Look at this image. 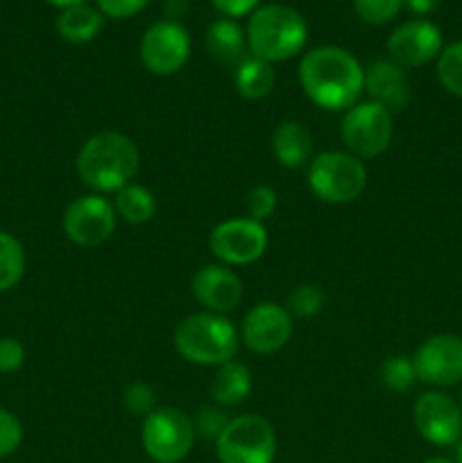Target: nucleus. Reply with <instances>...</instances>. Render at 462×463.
Segmentation results:
<instances>
[{
  "instance_id": "nucleus-1",
  "label": "nucleus",
  "mask_w": 462,
  "mask_h": 463,
  "mask_svg": "<svg viewBox=\"0 0 462 463\" xmlns=\"http://www.w3.org/2000/svg\"><path fill=\"white\" fill-rule=\"evenodd\" d=\"M297 77L308 99L326 111H349L365 93V68L338 45L308 50L299 61Z\"/></svg>"
},
{
  "instance_id": "nucleus-2",
  "label": "nucleus",
  "mask_w": 462,
  "mask_h": 463,
  "mask_svg": "<svg viewBox=\"0 0 462 463\" xmlns=\"http://www.w3.org/2000/svg\"><path fill=\"white\" fill-rule=\"evenodd\" d=\"M75 167L82 184L95 194H116L139 175L140 149L120 131H100L82 145Z\"/></svg>"
},
{
  "instance_id": "nucleus-3",
  "label": "nucleus",
  "mask_w": 462,
  "mask_h": 463,
  "mask_svg": "<svg viewBox=\"0 0 462 463\" xmlns=\"http://www.w3.org/2000/svg\"><path fill=\"white\" fill-rule=\"evenodd\" d=\"M249 54L267 63L297 57L308 41L306 18L290 5L267 3L249 14L247 23Z\"/></svg>"
},
{
  "instance_id": "nucleus-4",
  "label": "nucleus",
  "mask_w": 462,
  "mask_h": 463,
  "mask_svg": "<svg viewBox=\"0 0 462 463\" xmlns=\"http://www.w3.org/2000/svg\"><path fill=\"white\" fill-rule=\"evenodd\" d=\"M177 353L190 364L222 366L238 353L240 335L225 315L197 312L177 324L172 335Z\"/></svg>"
},
{
  "instance_id": "nucleus-5",
  "label": "nucleus",
  "mask_w": 462,
  "mask_h": 463,
  "mask_svg": "<svg viewBox=\"0 0 462 463\" xmlns=\"http://www.w3.org/2000/svg\"><path fill=\"white\" fill-rule=\"evenodd\" d=\"M308 188L326 203H351L367 185V167L349 152H322L308 163Z\"/></svg>"
},
{
  "instance_id": "nucleus-6",
  "label": "nucleus",
  "mask_w": 462,
  "mask_h": 463,
  "mask_svg": "<svg viewBox=\"0 0 462 463\" xmlns=\"http://www.w3.org/2000/svg\"><path fill=\"white\" fill-rule=\"evenodd\" d=\"M195 423L184 410L157 407L143 419L140 441L145 452L157 463H179L190 455L195 446Z\"/></svg>"
},
{
  "instance_id": "nucleus-7",
  "label": "nucleus",
  "mask_w": 462,
  "mask_h": 463,
  "mask_svg": "<svg viewBox=\"0 0 462 463\" xmlns=\"http://www.w3.org/2000/svg\"><path fill=\"white\" fill-rule=\"evenodd\" d=\"M220 463H272L276 457V434L258 414L236 416L216 439Z\"/></svg>"
},
{
  "instance_id": "nucleus-8",
  "label": "nucleus",
  "mask_w": 462,
  "mask_h": 463,
  "mask_svg": "<svg viewBox=\"0 0 462 463\" xmlns=\"http://www.w3.org/2000/svg\"><path fill=\"white\" fill-rule=\"evenodd\" d=\"M340 136L349 154L362 158H376L390 147L394 136V116L380 104L358 102L344 111Z\"/></svg>"
},
{
  "instance_id": "nucleus-9",
  "label": "nucleus",
  "mask_w": 462,
  "mask_h": 463,
  "mask_svg": "<svg viewBox=\"0 0 462 463\" xmlns=\"http://www.w3.org/2000/svg\"><path fill=\"white\" fill-rule=\"evenodd\" d=\"M267 231L252 217H234L213 226L208 247L213 256L226 267H245L261 260L267 251Z\"/></svg>"
},
{
  "instance_id": "nucleus-10",
  "label": "nucleus",
  "mask_w": 462,
  "mask_h": 463,
  "mask_svg": "<svg viewBox=\"0 0 462 463\" xmlns=\"http://www.w3.org/2000/svg\"><path fill=\"white\" fill-rule=\"evenodd\" d=\"M116 208L104 194H82L63 211V235L77 247L93 249L107 242L116 231Z\"/></svg>"
},
{
  "instance_id": "nucleus-11",
  "label": "nucleus",
  "mask_w": 462,
  "mask_h": 463,
  "mask_svg": "<svg viewBox=\"0 0 462 463\" xmlns=\"http://www.w3.org/2000/svg\"><path fill=\"white\" fill-rule=\"evenodd\" d=\"M139 54L143 66L157 77H170L186 66L190 57V34L179 21H157L145 30Z\"/></svg>"
},
{
  "instance_id": "nucleus-12",
  "label": "nucleus",
  "mask_w": 462,
  "mask_h": 463,
  "mask_svg": "<svg viewBox=\"0 0 462 463\" xmlns=\"http://www.w3.org/2000/svg\"><path fill=\"white\" fill-rule=\"evenodd\" d=\"M412 423L419 437L430 446H457L462 439V407L442 389H430L415 401Z\"/></svg>"
},
{
  "instance_id": "nucleus-13",
  "label": "nucleus",
  "mask_w": 462,
  "mask_h": 463,
  "mask_svg": "<svg viewBox=\"0 0 462 463\" xmlns=\"http://www.w3.org/2000/svg\"><path fill=\"white\" fill-rule=\"evenodd\" d=\"M417 380L435 389L462 384V337L439 333L419 344L412 355Z\"/></svg>"
},
{
  "instance_id": "nucleus-14",
  "label": "nucleus",
  "mask_w": 462,
  "mask_h": 463,
  "mask_svg": "<svg viewBox=\"0 0 462 463\" xmlns=\"http://www.w3.org/2000/svg\"><path fill=\"white\" fill-rule=\"evenodd\" d=\"M240 342L256 355L281 351L293 337V317L274 301L256 303L240 324Z\"/></svg>"
},
{
  "instance_id": "nucleus-15",
  "label": "nucleus",
  "mask_w": 462,
  "mask_h": 463,
  "mask_svg": "<svg viewBox=\"0 0 462 463\" xmlns=\"http://www.w3.org/2000/svg\"><path fill=\"white\" fill-rule=\"evenodd\" d=\"M444 48V36L435 23L426 18H415L403 25H399L392 34L388 36V59L401 66L403 71L408 68H419L430 63L439 57Z\"/></svg>"
},
{
  "instance_id": "nucleus-16",
  "label": "nucleus",
  "mask_w": 462,
  "mask_h": 463,
  "mask_svg": "<svg viewBox=\"0 0 462 463\" xmlns=\"http://www.w3.org/2000/svg\"><path fill=\"white\" fill-rule=\"evenodd\" d=\"M193 297L197 298L199 306L207 312L216 315H226L236 310L243 301V283L238 274L226 265H204L202 269L195 271L190 280Z\"/></svg>"
},
{
  "instance_id": "nucleus-17",
  "label": "nucleus",
  "mask_w": 462,
  "mask_h": 463,
  "mask_svg": "<svg viewBox=\"0 0 462 463\" xmlns=\"http://www.w3.org/2000/svg\"><path fill=\"white\" fill-rule=\"evenodd\" d=\"M365 93L371 102L380 104L390 113H399L410 104L412 89L406 71L390 59H379L365 68Z\"/></svg>"
},
{
  "instance_id": "nucleus-18",
  "label": "nucleus",
  "mask_w": 462,
  "mask_h": 463,
  "mask_svg": "<svg viewBox=\"0 0 462 463\" xmlns=\"http://www.w3.org/2000/svg\"><path fill=\"white\" fill-rule=\"evenodd\" d=\"M272 152L279 165L302 170L313 161V134L303 122L285 120L272 134Z\"/></svg>"
},
{
  "instance_id": "nucleus-19",
  "label": "nucleus",
  "mask_w": 462,
  "mask_h": 463,
  "mask_svg": "<svg viewBox=\"0 0 462 463\" xmlns=\"http://www.w3.org/2000/svg\"><path fill=\"white\" fill-rule=\"evenodd\" d=\"M204 43H207L208 54L217 63L234 68V71L249 57L247 34H245V30L234 18H217V21H213L208 25L207 36H204Z\"/></svg>"
},
{
  "instance_id": "nucleus-20",
  "label": "nucleus",
  "mask_w": 462,
  "mask_h": 463,
  "mask_svg": "<svg viewBox=\"0 0 462 463\" xmlns=\"http://www.w3.org/2000/svg\"><path fill=\"white\" fill-rule=\"evenodd\" d=\"M208 392H211L213 402L222 410L240 405L252 392V371L243 362H226V364L217 366Z\"/></svg>"
},
{
  "instance_id": "nucleus-21",
  "label": "nucleus",
  "mask_w": 462,
  "mask_h": 463,
  "mask_svg": "<svg viewBox=\"0 0 462 463\" xmlns=\"http://www.w3.org/2000/svg\"><path fill=\"white\" fill-rule=\"evenodd\" d=\"M104 30V14L89 3L72 5L59 12L57 32L68 43H89Z\"/></svg>"
},
{
  "instance_id": "nucleus-22",
  "label": "nucleus",
  "mask_w": 462,
  "mask_h": 463,
  "mask_svg": "<svg viewBox=\"0 0 462 463\" xmlns=\"http://www.w3.org/2000/svg\"><path fill=\"white\" fill-rule=\"evenodd\" d=\"M236 90H238L240 98L249 99V102H258V99L267 98L274 89V68L272 63L263 61V59H256L249 54L234 72Z\"/></svg>"
},
{
  "instance_id": "nucleus-23",
  "label": "nucleus",
  "mask_w": 462,
  "mask_h": 463,
  "mask_svg": "<svg viewBox=\"0 0 462 463\" xmlns=\"http://www.w3.org/2000/svg\"><path fill=\"white\" fill-rule=\"evenodd\" d=\"M111 203L116 208V215L130 224H148L157 215V199H154L152 190L134 184V181L118 190Z\"/></svg>"
},
{
  "instance_id": "nucleus-24",
  "label": "nucleus",
  "mask_w": 462,
  "mask_h": 463,
  "mask_svg": "<svg viewBox=\"0 0 462 463\" xmlns=\"http://www.w3.org/2000/svg\"><path fill=\"white\" fill-rule=\"evenodd\" d=\"M25 249L12 233L0 231V292L16 288L25 274Z\"/></svg>"
},
{
  "instance_id": "nucleus-25",
  "label": "nucleus",
  "mask_w": 462,
  "mask_h": 463,
  "mask_svg": "<svg viewBox=\"0 0 462 463\" xmlns=\"http://www.w3.org/2000/svg\"><path fill=\"white\" fill-rule=\"evenodd\" d=\"M380 383L388 392L394 393H406L415 387L417 380L415 364H412V357L408 355H392L380 364Z\"/></svg>"
},
{
  "instance_id": "nucleus-26",
  "label": "nucleus",
  "mask_w": 462,
  "mask_h": 463,
  "mask_svg": "<svg viewBox=\"0 0 462 463\" xmlns=\"http://www.w3.org/2000/svg\"><path fill=\"white\" fill-rule=\"evenodd\" d=\"M438 80L448 93L462 99V41L442 48L438 57Z\"/></svg>"
},
{
  "instance_id": "nucleus-27",
  "label": "nucleus",
  "mask_w": 462,
  "mask_h": 463,
  "mask_svg": "<svg viewBox=\"0 0 462 463\" xmlns=\"http://www.w3.org/2000/svg\"><path fill=\"white\" fill-rule=\"evenodd\" d=\"M324 303H326V297L317 285L303 283V285H297V288L290 292L285 310L290 312V317H297V319H311V317L320 315Z\"/></svg>"
},
{
  "instance_id": "nucleus-28",
  "label": "nucleus",
  "mask_w": 462,
  "mask_h": 463,
  "mask_svg": "<svg viewBox=\"0 0 462 463\" xmlns=\"http://www.w3.org/2000/svg\"><path fill=\"white\" fill-rule=\"evenodd\" d=\"M403 7V0H353V12L370 25H385L394 21Z\"/></svg>"
},
{
  "instance_id": "nucleus-29",
  "label": "nucleus",
  "mask_w": 462,
  "mask_h": 463,
  "mask_svg": "<svg viewBox=\"0 0 462 463\" xmlns=\"http://www.w3.org/2000/svg\"><path fill=\"white\" fill-rule=\"evenodd\" d=\"M122 405L130 411L131 416H140V419H148L154 410L159 407L157 392L149 387L148 383H131L127 384V389L122 392Z\"/></svg>"
},
{
  "instance_id": "nucleus-30",
  "label": "nucleus",
  "mask_w": 462,
  "mask_h": 463,
  "mask_svg": "<svg viewBox=\"0 0 462 463\" xmlns=\"http://www.w3.org/2000/svg\"><path fill=\"white\" fill-rule=\"evenodd\" d=\"M276 203H279V197H276L274 188H270V185H256V188L249 190L247 197H245L247 217L261 222V224L274 215Z\"/></svg>"
},
{
  "instance_id": "nucleus-31",
  "label": "nucleus",
  "mask_w": 462,
  "mask_h": 463,
  "mask_svg": "<svg viewBox=\"0 0 462 463\" xmlns=\"http://www.w3.org/2000/svg\"><path fill=\"white\" fill-rule=\"evenodd\" d=\"M229 416L225 414V410L217 405H204L199 407V411L195 414L193 423H195V432L204 439H213L216 441L217 437L222 434V430L226 428L229 423Z\"/></svg>"
},
{
  "instance_id": "nucleus-32",
  "label": "nucleus",
  "mask_w": 462,
  "mask_h": 463,
  "mask_svg": "<svg viewBox=\"0 0 462 463\" xmlns=\"http://www.w3.org/2000/svg\"><path fill=\"white\" fill-rule=\"evenodd\" d=\"M23 441V425L12 411L0 407V459L14 455Z\"/></svg>"
},
{
  "instance_id": "nucleus-33",
  "label": "nucleus",
  "mask_w": 462,
  "mask_h": 463,
  "mask_svg": "<svg viewBox=\"0 0 462 463\" xmlns=\"http://www.w3.org/2000/svg\"><path fill=\"white\" fill-rule=\"evenodd\" d=\"M152 0H95V7L104 14V18H131L143 12Z\"/></svg>"
},
{
  "instance_id": "nucleus-34",
  "label": "nucleus",
  "mask_w": 462,
  "mask_h": 463,
  "mask_svg": "<svg viewBox=\"0 0 462 463\" xmlns=\"http://www.w3.org/2000/svg\"><path fill=\"white\" fill-rule=\"evenodd\" d=\"M25 362V348L18 339L3 337L0 339V373H14Z\"/></svg>"
},
{
  "instance_id": "nucleus-35",
  "label": "nucleus",
  "mask_w": 462,
  "mask_h": 463,
  "mask_svg": "<svg viewBox=\"0 0 462 463\" xmlns=\"http://www.w3.org/2000/svg\"><path fill=\"white\" fill-rule=\"evenodd\" d=\"M211 5L222 16L236 21L240 16H249L254 9L261 7V0H211Z\"/></svg>"
},
{
  "instance_id": "nucleus-36",
  "label": "nucleus",
  "mask_w": 462,
  "mask_h": 463,
  "mask_svg": "<svg viewBox=\"0 0 462 463\" xmlns=\"http://www.w3.org/2000/svg\"><path fill=\"white\" fill-rule=\"evenodd\" d=\"M438 5L439 0H403V7L408 12L417 14V16H428V14H433L438 9Z\"/></svg>"
},
{
  "instance_id": "nucleus-37",
  "label": "nucleus",
  "mask_w": 462,
  "mask_h": 463,
  "mask_svg": "<svg viewBox=\"0 0 462 463\" xmlns=\"http://www.w3.org/2000/svg\"><path fill=\"white\" fill-rule=\"evenodd\" d=\"M186 9V0H166V12L170 16V21H177V16H181Z\"/></svg>"
},
{
  "instance_id": "nucleus-38",
  "label": "nucleus",
  "mask_w": 462,
  "mask_h": 463,
  "mask_svg": "<svg viewBox=\"0 0 462 463\" xmlns=\"http://www.w3.org/2000/svg\"><path fill=\"white\" fill-rule=\"evenodd\" d=\"M45 3H50V5H53V7L66 9V7H72V5L86 3V0H45Z\"/></svg>"
},
{
  "instance_id": "nucleus-39",
  "label": "nucleus",
  "mask_w": 462,
  "mask_h": 463,
  "mask_svg": "<svg viewBox=\"0 0 462 463\" xmlns=\"http://www.w3.org/2000/svg\"><path fill=\"white\" fill-rule=\"evenodd\" d=\"M421 463H453V461L447 459V457H430V459H426Z\"/></svg>"
},
{
  "instance_id": "nucleus-40",
  "label": "nucleus",
  "mask_w": 462,
  "mask_h": 463,
  "mask_svg": "<svg viewBox=\"0 0 462 463\" xmlns=\"http://www.w3.org/2000/svg\"><path fill=\"white\" fill-rule=\"evenodd\" d=\"M456 463H462V439L457 441V446H456Z\"/></svg>"
},
{
  "instance_id": "nucleus-41",
  "label": "nucleus",
  "mask_w": 462,
  "mask_h": 463,
  "mask_svg": "<svg viewBox=\"0 0 462 463\" xmlns=\"http://www.w3.org/2000/svg\"><path fill=\"white\" fill-rule=\"evenodd\" d=\"M457 402H460V407H462V392H460V398H457Z\"/></svg>"
}]
</instances>
